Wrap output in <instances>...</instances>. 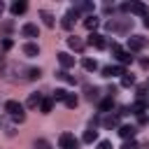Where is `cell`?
<instances>
[{"instance_id":"35","label":"cell","mask_w":149,"mask_h":149,"mask_svg":"<svg viewBox=\"0 0 149 149\" xmlns=\"http://www.w3.org/2000/svg\"><path fill=\"white\" fill-rule=\"evenodd\" d=\"M140 65H142V68H149V58H142V61H140Z\"/></svg>"},{"instance_id":"2","label":"cell","mask_w":149,"mask_h":149,"mask_svg":"<svg viewBox=\"0 0 149 149\" xmlns=\"http://www.w3.org/2000/svg\"><path fill=\"white\" fill-rule=\"evenodd\" d=\"M112 54L116 56V61L121 63V65H126V63H133V56H130V51H126V49H121L116 42H112Z\"/></svg>"},{"instance_id":"7","label":"cell","mask_w":149,"mask_h":149,"mask_svg":"<svg viewBox=\"0 0 149 149\" xmlns=\"http://www.w3.org/2000/svg\"><path fill=\"white\" fill-rule=\"evenodd\" d=\"M147 109H149V100H144V98H137V100L130 105V112H133V114H137V116H140V114H144Z\"/></svg>"},{"instance_id":"1","label":"cell","mask_w":149,"mask_h":149,"mask_svg":"<svg viewBox=\"0 0 149 149\" xmlns=\"http://www.w3.org/2000/svg\"><path fill=\"white\" fill-rule=\"evenodd\" d=\"M5 112H7L14 121H19V123L26 121V112H23V105H21L19 100H7V102H5Z\"/></svg>"},{"instance_id":"30","label":"cell","mask_w":149,"mask_h":149,"mask_svg":"<svg viewBox=\"0 0 149 149\" xmlns=\"http://www.w3.org/2000/svg\"><path fill=\"white\" fill-rule=\"evenodd\" d=\"M95 149H114V147H112V142H109V140H100V142L95 144Z\"/></svg>"},{"instance_id":"21","label":"cell","mask_w":149,"mask_h":149,"mask_svg":"<svg viewBox=\"0 0 149 149\" xmlns=\"http://www.w3.org/2000/svg\"><path fill=\"white\" fill-rule=\"evenodd\" d=\"M56 77H58V79H63V81H68V84H74V81H77V79H74L70 72H68V70H61V72H56Z\"/></svg>"},{"instance_id":"6","label":"cell","mask_w":149,"mask_h":149,"mask_svg":"<svg viewBox=\"0 0 149 149\" xmlns=\"http://www.w3.org/2000/svg\"><path fill=\"white\" fill-rule=\"evenodd\" d=\"M68 47H70L72 51L81 54V51H84V47H86V42H84L81 37H77V35H70V37H68Z\"/></svg>"},{"instance_id":"18","label":"cell","mask_w":149,"mask_h":149,"mask_svg":"<svg viewBox=\"0 0 149 149\" xmlns=\"http://www.w3.org/2000/svg\"><path fill=\"white\" fill-rule=\"evenodd\" d=\"M51 109H54V98H44L42 105H40V112H42V114H49Z\"/></svg>"},{"instance_id":"33","label":"cell","mask_w":149,"mask_h":149,"mask_svg":"<svg viewBox=\"0 0 149 149\" xmlns=\"http://www.w3.org/2000/svg\"><path fill=\"white\" fill-rule=\"evenodd\" d=\"M137 98H144L147 100V86H140L137 88Z\"/></svg>"},{"instance_id":"3","label":"cell","mask_w":149,"mask_h":149,"mask_svg":"<svg viewBox=\"0 0 149 149\" xmlns=\"http://www.w3.org/2000/svg\"><path fill=\"white\" fill-rule=\"evenodd\" d=\"M58 144H61V149H77V147H79V140H77L72 133H61Z\"/></svg>"},{"instance_id":"39","label":"cell","mask_w":149,"mask_h":149,"mask_svg":"<svg viewBox=\"0 0 149 149\" xmlns=\"http://www.w3.org/2000/svg\"><path fill=\"white\" fill-rule=\"evenodd\" d=\"M147 86H149V79H147Z\"/></svg>"},{"instance_id":"24","label":"cell","mask_w":149,"mask_h":149,"mask_svg":"<svg viewBox=\"0 0 149 149\" xmlns=\"http://www.w3.org/2000/svg\"><path fill=\"white\" fill-rule=\"evenodd\" d=\"M74 12H93V2H79L74 5Z\"/></svg>"},{"instance_id":"17","label":"cell","mask_w":149,"mask_h":149,"mask_svg":"<svg viewBox=\"0 0 149 149\" xmlns=\"http://www.w3.org/2000/svg\"><path fill=\"white\" fill-rule=\"evenodd\" d=\"M98 23H100V19H98V16H93V14H88V16L84 19V26H86V30H91V33L98 28Z\"/></svg>"},{"instance_id":"9","label":"cell","mask_w":149,"mask_h":149,"mask_svg":"<svg viewBox=\"0 0 149 149\" xmlns=\"http://www.w3.org/2000/svg\"><path fill=\"white\" fill-rule=\"evenodd\" d=\"M42 100H44L42 93H30L28 100H26V107H28V109H37V107L42 105Z\"/></svg>"},{"instance_id":"37","label":"cell","mask_w":149,"mask_h":149,"mask_svg":"<svg viewBox=\"0 0 149 149\" xmlns=\"http://www.w3.org/2000/svg\"><path fill=\"white\" fill-rule=\"evenodd\" d=\"M144 26H147V28H149V14H147V16H144Z\"/></svg>"},{"instance_id":"28","label":"cell","mask_w":149,"mask_h":149,"mask_svg":"<svg viewBox=\"0 0 149 149\" xmlns=\"http://www.w3.org/2000/svg\"><path fill=\"white\" fill-rule=\"evenodd\" d=\"M33 149H51V144H49L47 140H42V137H40V140H35V142H33Z\"/></svg>"},{"instance_id":"11","label":"cell","mask_w":149,"mask_h":149,"mask_svg":"<svg viewBox=\"0 0 149 149\" xmlns=\"http://www.w3.org/2000/svg\"><path fill=\"white\" fill-rule=\"evenodd\" d=\"M88 44H91V47H95V49H105V47H107L105 37H102V35H98V33H91V35H88Z\"/></svg>"},{"instance_id":"8","label":"cell","mask_w":149,"mask_h":149,"mask_svg":"<svg viewBox=\"0 0 149 149\" xmlns=\"http://www.w3.org/2000/svg\"><path fill=\"white\" fill-rule=\"evenodd\" d=\"M58 56V63L63 65V70H68V68H74V56H70L68 51H61V54H56Z\"/></svg>"},{"instance_id":"13","label":"cell","mask_w":149,"mask_h":149,"mask_svg":"<svg viewBox=\"0 0 149 149\" xmlns=\"http://www.w3.org/2000/svg\"><path fill=\"white\" fill-rule=\"evenodd\" d=\"M23 54H26L28 58H35V56H40V47H37L35 42H26V44H23Z\"/></svg>"},{"instance_id":"4","label":"cell","mask_w":149,"mask_h":149,"mask_svg":"<svg viewBox=\"0 0 149 149\" xmlns=\"http://www.w3.org/2000/svg\"><path fill=\"white\" fill-rule=\"evenodd\" d=\"M123 12H130V14H137V16H147V5L144 2H128V5H121Z\"/></svg>"},{"instance_id":"32","label":"cell","mask_w":149,"mask_h":149,"mask_svg":"<svg viewBox=\"0 0 149 149\" xmlns=\"http://www.w3.org/2000/svg\"><path fill=\"white\" fill-rule=\"evenodd\" d=\"M12 47H14V42H12L9 37H5V40H2V49H5V51H9Z\"/></svg>"},{"instance_id":"16","label":"cell","mask_w":149,"mask_h":149,"mask_svg":"<svg viewBox=\"0 0 149 149\" xmlns=\"http://www.w3.org/2000/svg\"><path fill=\"white\" fill-rule=\"evenodd\" d=\"M40 19H42V23H44L47 28H54V23H56V21H54V14H51V12H47V9H42V12H40Z\"/></svg>"},{"instance_id":"22","label":"cell","mask_w":149,"mask_h":149,"mask_svg":"<svg viewBox=\"0 0 149 149\" xmlns=\"http://www.w3.org/2000/svg\"><path fill=\"white\" fill-rule=\"evenodd\" d=\"M68 95H70V93H68L65 88H56V91L51 93V98H54V100H63V102H65V98H68Z\"/></svg>"},{"instance_id":"27","label":"cell","mask_w":149,"mask_h":149,"mask_svg":"<svg viewBox=\"0 0 149 149\" xmlns=\"http://www.w3.org/2000/svg\"><path fill=\"white\" fill-rule=\"evenodd\" d=\"M119 126V114H114V116H107L105 119V128H116Z\"/></svg>"},{"instance_id":"38","label":"cell","mask_w":149,"mask_h":149,"mask_svg":"<svg viewBox=\"0 0 149 149\" xmlns=\"http://www.w3.org/2000/svg\"><path fill=\"white\" fill-rule=\"evenodd\" d=\"M137 149H149V147H144V144H140V147H137Z\"/></svg>"},{"instance_id":"15","label":"cell","mask_w":149,"mask_h":149,"mask_svg":"<svg viewBox=\"0 0 149 149\" xmlns=\"http://www.w3.org/2000/svg\"><path fill=\"white\" fill-rule=\"evenodd\" d=\"M9 9H12V14H14V16H19V14H23V12L28 9V2L16 0V2H12V7H9Z\"/></svg>"},{"instance_id":"10","label":"cell","mask_w":149,"mask_h":149,"mask_svg":"<svg viewBox=\"0 0 149 149\" xmlns=\"http://www.w3.org/2000/svg\"><path fill=\"white\" fill-rule=\"evenodd\" d=\"M74 19H77V12L74 9H70L63 19H61V26L65 28V30H72V26H74Z\"/></svg>"},{"instance_id":"23","label":"cell","mask_w":149,"mask_h":149,"mask_svg":"<svg viewBox=\"0 0 149 149\" xmlns=\"http://www.w3.org/2000/svg\"><path fill=\"white\" fill-rule=\"evenodd\" d=\"M77 105H79V98H77L74 93H70V95L65 98V107H70V109H74Z\"/></svg>"},{"instance_id":"25","label":"cell","mask_w":149,"mask_h":149,"mask_svg":"<svg viewBox=\"0 0 149 149\" xmlns=\"http://www.w3.org/2000/svg\"><path fill=\"white\" fill-rule=\"evenodd\" d=\"M133 84H135V77H133L130 72H126V74L121 77V86H126V88H128V86H133Z\"/></svg>"},{"instance_id":"34","label":"cell","mask_w":149,"mask_h":149,"mask_svg":"<svg viewBox=\"0 0 149 149\" xmlns=\"http://www.w3.org/2000/svg\"><path fill=\"white\" fill-rule=\"evenodd\" d=\"M137 121H140V123H142V126H144V123H147V121H149V119H147V114H140V116H137Z\"/></svg>"},{"instance_id":"5","label":"cell","mask_w":149,"mask_h":149,"mask_svg":"<svg viewBox=\"0 0 149 149\" xmlns=\"http://www.w3.org/2000/svg\"><path fill=\"white\" fill-rule=\"evenodd\" d=\"M144 47H147V37H142V35H130L128 37V51H140Z\"/></svg>"},{"instance_id":"14","label":"cell","mask_w":149,"mask_h":149,"mask_svg":"<svg viewBox=\"0 0 149 149\" xmlns=\"http://www.w3.org/2000/svg\"><path fill=\"white\" fill-rule=\"evenodd\" d=\"M135 126H119V135L123 137V140H135Z\"/></svg>"},{"instance_id":"40","label":"cell","mask_w":149,"mask_h":149,"mask_svg":"<svg viewBox=\"0 0 149 149\" xmlns=\"http://www.w3.org/2000/svg\"><path fill=\"white\" fill-rule=\"evenodd\" d=\"M0 61H2V56H0Z\"/></svg>"},{"instance_id":"29","label":"cell","mask_w":149,"mask_h":149,"mask_svg":"<svg viewBox=\"0 0 149 149\" xmlns=\"http://www.w3.org/2000/svg\"><path fill=\"white\" fill-rule=\"evenodd\" d=\"M112 105H114V102H112V98L100 100V112H109V109H112Z\"/></svg>"},{"instance_id":"19","label":"cell","mask_w":149,"mask_h":149,"mask_svg":"<svg viewBox=\"0 0 149 149\" xmlns=\"http://www.w3.org/2000/svg\"><path fill=\"white\" fill-rule=\"evenodd\" d=\"M81 140H84L86 144H91V142H95V140H98V130H95V128H88V130L84 133V137H81Z\"/></svg>"},{"instance_id":"12","label":"cell","mask_w":149,"mask_h":149,"mask_svg":"<svg viewBox=\"0 0 149 149\" xmlns=\"http://www.w3.org/2000/svg\"><path fill=\"white\" fill-rule=\"evenodd\" d=\"M21 35H23V37H37V35H40V28H37L35 23H23Z\"/></svg>"},{"instance_id":"26","label":"cell","mask_w":149,"mask_h":149,"mask_svg":"<svg viewBox=\"0 0 149 149\" xmlns=\"http://www.w3.org/2000/svg\"><path fill=\"white\" fill-rule=\"evenodd\" d=\"M86 98H88V100H98V98H100V88H95V86L91 88V86H88V88H86Z\"/></svg>"},{"instance_id":"36","label":"cell","mask_w":149,"mask_h":149,"mask_svg":"<svg viewBox=\"0 0 149 149\" xmlns=\"http://www.w3.org/2000/svg\"><path fill=\"white\" fill-rule=\"evenodd\" d=\"M2 12H5V2L0 0V16H2Z\"/></svg>"},{"instance_id":"31","label":"cell","mask_w":149,"mask_h":149,"mask_svg":"<svg viewBox=\"0 0 149 149\" xmlns=\"http://www.w3.org/2000/svg\"><path fill=\"white\" fill-rule=\"evenodd\" d=\"M137 147H140V144H137V142H135V140H126V142H123V147H121V149H137Z\"/></svg>"},{"instance_id":"20","label":"cell","mask_w":149,"mask_h":149,"mask_svg":"<svg viewBox=\"0 0 149 149\" xmlns=\"http://www.w3.org/2000/svg\"><path fill=\"white\" fill-rule=\"evenodd\" d=\"M81 65H84V70H88V72L98 70V61H95V58H84V61H81Z\"/></svg>"}]
</instances>
